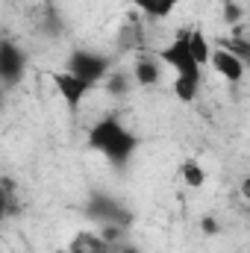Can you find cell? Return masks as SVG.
<instances>
[{"mask_svg": "<svg viewBox=\"0 0 250 253\" xmlns=\"http://www.w3.org/2000/svg\"><path fill=\"white\" fill-rule=\"evenodd\" d=\"M24 71H27V53L15 42L3 39L0 42V77H3V85L12 88L24 77Z\"/></svg>", "mask_w": 250, "mask_h": 253, "instance_id": "obj_5", "label": "cell"}, {"mask_svg": "<svg viewBox=\"0 0 250 253\" xmlns=\"http://www.w3.org/2000/svg\"><path fill=\"white\" fill-rule=\"evenodd\" d=\"M209 65H212L215 74H218L221 80H227V83H242L245 74H248V62H245L236 50H230L227 44L212 47V59H209Z\"/></svg>", "mask_w": 250, "mask_h": 253, "instance_id": "obj_4", "label": "cell"}, {"mask_svg": "<svg viewBox=\"0 0 250 253\" xmlns=\"http://www.w3.org/2000/svg\"><path fill=\"white\" fill-rule=\"evenodd\" d=\"M200 83H203V71H191V74H177L174 77V94L180 103H191L200 91Z\"/></svg>", "mask_w": 250, "mask_h": 253, "instance_id": "obj_10", "label": "cell"}, {"mask_svg": "<svg viewBox=\"0 0 250 253\" xmlns=\"http://www.w3.org/2000/svg\"><path fill=\"white\" fill-rule=\"evenodd\" d=\"M180 177H183V183H186L188 189H200V186L206 183V171L200 168L197 159H186V162L180 165Z\"/></svg>", "mask_w": 250, "mask_h": 253, "instance_id": "obj_12", "label": "cell"}, {"mask_svg": "<svg viewBox=\"0 0 250 253\" xmlns=\"http://www.w3.org/2000/svg\"><path fill=\"white\" fill-rule=\"evenodd\" d=\"M115 253H138L135 248H126V245H121V248H115Z\"/></svg>", "mask_w": 250, "mask_h": 253, "instance_id": "obj_17", "label": "cell"}, {"mask_svg": "<svg viewBox=\"0 0 250 253\" xmlns=\"http://www.w3.org/2000/svg\"><path fill=\"white\" fill-rule=\"evenodd\" d=\"M132 80L138 85H156L159 83V62H153L147 56H138L135 68H132Z\"/></svg>", "mask_w": 250, "mask_h": 253, "instance_id": "obj_11", "label": "cell"}, {"mask_svg": "<svg viewBox=\"0 0 250 253\" xmlns=\"http://www.w3.org/2000/svg\"><path fill=\"white\" fill-rule=\"evenodd\" d=\"M242 194H245V197L250 200V177L245 180V183H242Z\"/></svg>", "mask_w": 250, "mask_h": 253, "instance_id": "obj_16", "label": "cell"}, {"mask_svg": "<svg viewBox=\"0 0 250 253\" xmlns=\"http://www.w3.org/2000/svg\"><path fill=\"white\" fill-rule=\"evenodd\" d=\"M68 251L71 253H112V245H109L106 236L91 233V230H83V233H77V236L71 239Z\"/></svg>", "mask_w": 250, "mask_h": 253, "instance_id": "obj_8", "label": "cell"}, {"mask_svg": "<svg viewBox=\"0 0 250 253\" xmlns=\"http://www.w3.org/2000/svg\"><path fill=\"white\" fill-rule=\"evenodd\" d=\"M224 9H227V12H224V18H227V24H236V21H242V9H239L236 3H227Z\"/></svg>", "mask_w": 250, "mask_h": 253, "instance_id": "obj_13", "label": "cell"}, {"mask_svg": "<svg viewBox=\"0 0 250 253\" xmlns=\"http://www.w3.org/2000/svg\"><path fill=\"white\" fill-rule=\"evenodd\" d=\"M88 147L97 156H103L106 162L124 168L138 150V135L129 132L115 115H106V118H100L88 126Z\"/></svg>", "mask_w": 250, "mask_h": 253, "instance_id": "obj_1", "label": "cell"}, {"mask_svg": "<svg viewBox=\"0 0 250 253\" xmlns=\"http://www.w3.org/2000/svg\"><path fill=\"white\" fill-rule=\"evenodd\" d=\"M203 230H206V233H218V224H215V218H203Z\"/></svg>", "mask_w": 250, "mask_h": 253, "instance_id": "obj_15", "label": "cell"}, {"mask_svg": "<svg viewBox=\"0 0 250 253\" xmlns=\"http://www.w3.org/2000/svg\"><path fill=\"white\" fill-rule=\"evenodd\" d=\"M159 62L171 65L174 74L203 71V65L197 62V56H194V50H191V30H180V33L174 36V42L159 50Z\"/></svg>", "mask_w": 250, "mask_h": 253, "instance_id": "obj_2", "label": "cell"}, {"mask_svg": "<svg viewBox=\"0 0 250 253\" xmlns=\"http://www.w3.org/2000/svg\"><path fill=\"white\" fill-rule=\"evenodd\" d=\"M144 18H153V21H165L174 15V9L183 3V0H129Z\"/></svg>", "mask_w": 250, "mask_h": 253, "instance_id": "obj_9", "label": "cell"}, {"mask_svg": "<svg viewBox=\"0 0 250 253\" xmlns=\"http://www.w3.org/2000/svg\"><path fill=\"white\" fill-rule=\"evenodd\" d=\"M65 71L77 74L80 80H85V83H91V85H97V83L106 80V74H109V59H106L103 53H94V50H74V53L68 56Z\"/></svg>", "mask_w": 250, "mask_h": 253, "instance_id": "obj_3", "label": "cell"}, {"mask_svg": "<svg viewBox=\"0 0 250 253\" xmlns=\"http://www.w3.org/2000/svg\"><path fill=\"white\" fill-rule=\"evenodd\" d=\"M50 80H53V85H56L59 97H62L71 109H77V106L88 97V91H94V85H91V83L80 80V77H77V74H71V71H56Z\"/></svg>", "mask_w": 250, "mask_h": 253, "instance_id": "obj_6", "label": "cell"}, {"mask_svg": "<svg viewBox=\"0 0 250 253\" xmlns=\"http://www.w3.org/2000/svg\"><path fill=\"white\" fill-rule=\"evenodd\" d=\"M88 215H94V221H100V224H112V227H118V224H126V221H129V212H124V206L115 203V200L106 197V194H94V197L88 200Z\"/></svg>", "mask_w": 250, "mask_h": 253, "instance_id": "obj_7", "label": "cell"}, {"mask_svg": "<svg viewBox=\"0 0 250 253\" xmlns=\"http://www.w3.org/2000/svg\"><path fill=\"white\" fill-rule=\"evenodd\" d=\"M126 77H112V83H109V88L118 94V91H126V83H124Z\"/></svg>", "mask_w": 250, "mask_h": 253, "instance_id": "obj_14", "label": "cell"}]
</instances>
